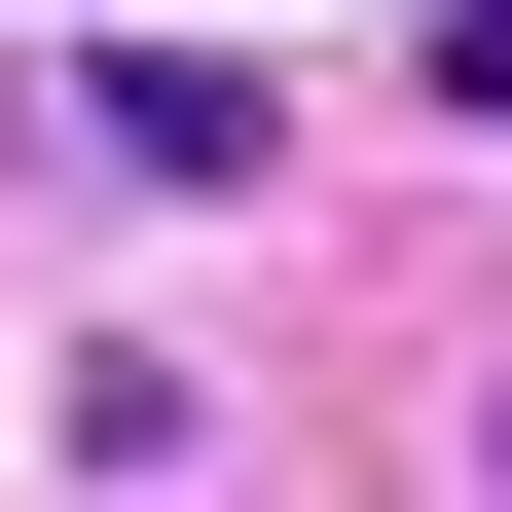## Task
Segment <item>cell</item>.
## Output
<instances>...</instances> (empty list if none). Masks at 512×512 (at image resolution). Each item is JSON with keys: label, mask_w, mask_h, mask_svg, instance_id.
Returning <instances> with one entry per match:
<instances>
[{"label": "cell", "mask_w": 512, "mask_h": 512, "mask_svg": "<svg viewBox=\"0 0 512 512\" xmlns=\"http://www.w3.org/2000/svg\"><path fill=\"white\" fill-rule=\"evenodd\" d=\"M439 74H476V110H512V0H439Z\"/></svg>", "instance_id": "cell-1"}]
</instances>
